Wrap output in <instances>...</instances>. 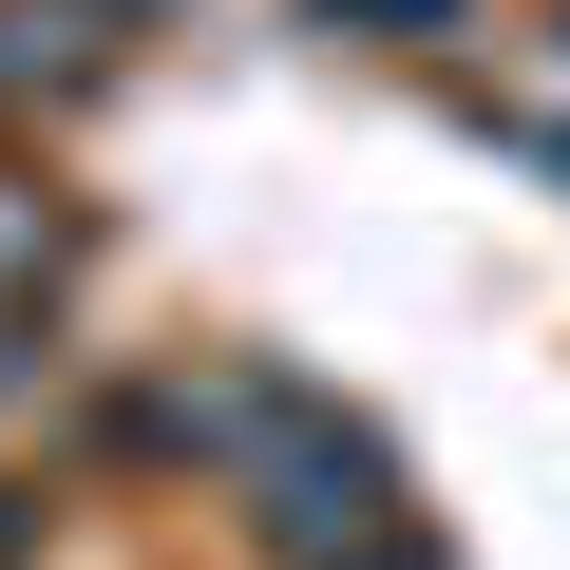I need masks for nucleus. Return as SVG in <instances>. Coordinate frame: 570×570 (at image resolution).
I'll return each instance as SVG.
<instances>
[{"label":"nucleus","mask_w":570,"mask_h":570,"mask_svg":"<svg viewBox=\"0 0 570 570\" xmlns=\"http://www.w3.org/2000/svg\"><path fill=\"white\" fill-rule=\"evenodd\" d=\"M266 551H381V438H324V419H285L266 475H247Z\"/></svg>","instance_id":"f257e3e1"},{"label":"nucleus","mask_w":570,"mask_h":570,"mask_svg":"<svg viewBox=\"0 0 570 570\" xmlns=\"http://www.w3.org/2000/svg\"><path fill=\"white\" fill-rule=\"evenodd\" d=\"M39 266H58V209H39V190H0V285H39Z\"/></svg>","instance_id":"f03ea898"},{"label":"nucleus","mask_w":570,"mask_h":570,"mask_svg":"<svg viewBox=\"0 0 570 570\" xmlns=\"http://www.w3.org/2000/svg\"><path fill=\"white\" fill-rule=\"evenodd\" d=\"M305 20H324V39H343V20H456V0H305Z\"/></svg>","instance_id":"7ed1b4c3"},{"label":"nucleus","mask_w":570,"mask_h":570,"mask_svg":"<svg viewBox=\"0 0 570 570\" xmlns=\"http://www.w3.org/2000/svg\"><path fill=\"white\" fill-rule=\"evenodd\" d=\"M362 570H419V551H362Z\"/></svg>","instance_id":"20e7f679"}]
</instances>
